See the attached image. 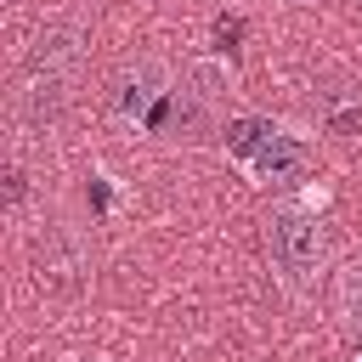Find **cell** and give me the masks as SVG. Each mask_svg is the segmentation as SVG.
I'll return each mask as SVG.
<instances>
[{
	"label": "cell",
	"instance_id": "obj_1",
	"mask_svg": "<svg viewBox=\"0 0 362 362\" xmlns=\"http://www.w3.org/2000/svg\"><path fill=\"white\" fill-rule=\"evenodd\" d=\"M260 243H266L272 277L288 294H311L334 266V238H328V221L311 198H277L260 215Z\"/></svg>",
	"mask_w": 362,
	"mask_h": 362
},
{
	"label": "cell",
	"instance_id": "obj_2",
	"mask_svg": "<svg viewBox=\"0 0 362 362\" xmlns=\"http://www.w3.org/2000/svg\"><path fill=\"white\" fill-rule=\"evenodd\" d=\"M221 153L243 170V181L255 187H283V181H300L305 164H311V141L300 130H288L283 119L272 113H232L221 124Z\"/></svg>",
	"mask_w": 362,
	"mask_h": 362
},
{
	"label": "cell",
	"instance_id": "obj_3",
	"mask_svg": "<svg viewBox=\"0 0 362 362\" xmlns=\"http://www.w3.org/2000/svg\"><path fill=\"white\" fill-rule=\"evenodd\" d=\"M170 90H175V79H170V68H164V62L124 68V74L113 79V119H119L124 130H136V124H147L153 113H164Z\"/></svg>",
	"mask_w": 362,
	"mask_h": 362
},
{
	"label": "cell",
	"instance_id": "obj_4",
	"mask_svg": "<svg viewBox=\"0 0 362 362\" xmlns=\"http://www.w3.org/2000/svg\"><path fill=\"white\" fill-rule=\"evenodd\" d=\"M334 317H339V328L362 345V260H351V266L334 272Z\"/></svg>",
	"mask_w": 362,
	"mask_h": 362
},
{
	"label": "cell",
	"instance_id": "obj_5",
	"mask_svg": "<svg viewBox=\"0 0 362 362\" xmlns=\"http://www.w3.org/2000/svg\"><path fill=\"white\" fill-rule=\"evenodd\" d=\"M300 6H311V0H300Z\"/></svg>",
	"mask_w": 362,
	"mask_h": 362
},
{
	"label": "cell",
	"instance_id": "obj_6",
	"mask_svg": "<svg viewBox=\"0 0 362 362\" xmlns=\"http://www.w3.org/2000/svg\"><path fill=\"white\" fill-rule=\"evenodd\" d=\"M356 362H362V351H356Z\"/></svg>",
	"mask_w": 362,
	"mask_h": 362
}]
</instances>
